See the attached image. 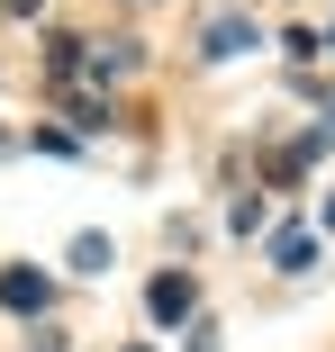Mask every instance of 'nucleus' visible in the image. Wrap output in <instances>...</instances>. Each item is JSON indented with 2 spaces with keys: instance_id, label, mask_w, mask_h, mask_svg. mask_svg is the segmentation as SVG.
Wrapping results in <instances>:
<instances>
[{
  "instance_id": "nucleus-1",
  "label": "nucleus",
  "mask_w": 335,
  "mask_h": 352,
  "mask_svg": "<svg viewBox=\"0 0 335 352\" xmlns=\"http://www.w3.org/2000/svg\"><path fill=\"white\" fill-rule=\"evenodd\" d=\"M54 298V280L37 271V262H10V271H0V307H19V316H37Z\"/></svg>"
},
{
  "instance_id": "nucleus-2",
  "label": "nucleus",
  "mask_w": 335,
  "mask_h": 352,
  "mask_svg": "<svg viewBox=\"0 0 335 352\" xmlns=\"http://www.w3.org/2000/svg\"><path fill=\"white\" fill-rule=\"evenodd\" d=\"M145 307H154L163 325H172V316H190V280H181V271H163V280H154V298H145Z\"/></svg>"
},
{
  "instance_id": "nucleus-3",
  "label": "nucleus",
  "mask_w": 335,
  "mask_h": 352,
  "mask_svg": "<svg viewBox=\"0 0 335 352\" xmlns=\"http://www.w3.org/2000/svg\"><path fill=\"white\" fill-rule=\"evenodd\" d=\"M245 45H254V19H218L209 28V54H245Z\"/></svg>"
},
{
  "instance_id": "nucleus-4",
  "label": "nucleus",
  "mask_w": 335,
  "mask_h": 352,
  "mask_svg": "<svg viewBox=\"0 0 335 352\" xmlns=\"http://www.w3.org/2000/svg\"><path fill=\"white\" fill-rule=\"evenodd\" d=\"M109 253H118L109 235H73V271H109Z\"/></svg>"
},
{
  "instance_id": "nucleus-5",
  "label": "nucleus",
  "mask_w": 335,
  "mask_h": 352,
  "mask_svg": "<svg viewBox=\"0 0 335 352\" xmlns=\"http://www.w3.org/2000/svg\"><path fill=\"white\" fill-rule=\"evenodd\" d=\"M308 253H317V235H308V226H290V235H281V244H272V262H290V271H299V262H308Z\"/></svg>"
}]
</instances>
